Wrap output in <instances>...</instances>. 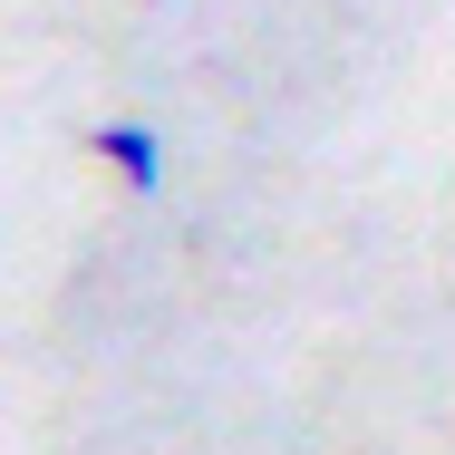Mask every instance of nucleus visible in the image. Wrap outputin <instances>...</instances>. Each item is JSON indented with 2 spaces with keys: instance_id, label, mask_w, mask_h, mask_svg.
<instances>
[{
  "instance_id": "nucleus-1",
  "label": "nucleus",
  "mask_w": 455,
  "mask_h": 455,
  "mask_svg": "<svg viewBox=\"0 0 455 455\" xmlns=\"http://www.w3.org/2000/svg\"><path fill=\"white\" fill-rule=\"evenodd\" d=\"M88 146H97V165L126 184V194H165V136H156L146 116H107Z\"/></svg>"
}]
</instances>
